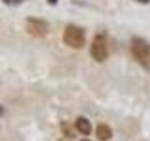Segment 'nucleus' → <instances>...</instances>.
I'll return each instance as SVG.
<instances>
[{"label": "nucleus", "instance_id": "nucleus-4", "mask_svg": "<svg viewBox=\"0 0 150 141\" xmlns=\"http://www.w3.org/2000/svg\"><path fill=\"white\" fill-rule=\"evenodd\" d=\"M26 32L34 38H45L49 34V23L43 21V19H38V17H28L25 21Z\"/></svg>", "mask_w": 150, "mask_h": 141}, {"label": "nucleus", "instance_id": "nucleus-11", "mask_svg": "<svg viewBox=\"0 0 150 141\" xmlns=\"http://www.w3.org/2000/svg\"><path fill=\"white\" fill-rule=\"evenodd\" d=\"M2 113H4V107H0V115H2Z\"/></svg>", "mask_w": 150, "mask_h": 141}, {"label": "nucleus", "instance_id": "nucleus-6", "mask_svg": "<svg viewBox=\"0 0 150 141\" xmlns=\"http://www.w3.org/2000/svg\"><path fill=\"white\" fill-rule=\"evenodd\" d=\"M96 135H98V139L100 141H109L112 137V128L109 124H100L96 128Z\"/></svg>", "mask_w": 150, "mask_h": 141}, {"label": "nucleus", "instance_id": "nucleus-10", "mask_svg": "<svg viewBox=\"0 0 150 141\" xmlns=\"http://www.w3.org/2000/svg\"><path fill=\"white\" fill-rule=\"evenodd\" d=\"M47 2H49L51 6H56V4H58V0H47Z\"/></svg>", "mask_w": 150, "mask_h": 141}, {"label": "nucleus", "instance_id": "nucleus-9", "mask_svg": "<svg viewBox=\"0 0 150 141\" xmlns=\"http://www.w3.org/2000/svg\"><path fill=\"white\" fill-rule=\"evenodd\" d=\"M137 4H150V0H135Z\"/></svg>", "mask_w": 150, "mask_h": 141}, {"label": "nucleus", "instance_id": "nucleus-2", "mask_svg": "<svg viewBox=\"0 0 150 141\" xmlns=\"http://www.w3.org/2000/svg\"><path fill=\"white\" fill-rule=\"evenodd\" d=\"M62 40L64 43L71 49H83L84 43H86V32H84L83 26H77V25H68L62 34Z\"/></svg>", "mask_w": 150, "mask_h": 141}, {"label": "nucleus", "instance_id": "nucleus-12", "mask_svg": "<svg viewBox=\"0 0 150 141\" xmlns=\"http://www.w3.org/2000/svg\"><path fill=\"white\" fill-rule=\"evenodd\" d=\"M81 141H90V139H81Z\"/></svg>", "mask_w": 150, "mask_h": 141}, {"label": "nucleus", "instance_id": "nucleus-8", "mask_svg": "<svg viewBox=\"0 0 150 141\" xmlns=\"http://www.w3.org/2000/svg\"><path fill=\"white\" fill-rule=\"evenodd\" d=\"M6 6H19V4H23L25 0H2Z\"/></svg>", "mask_w": 150, "mask_h": 141}, {"label": "nucleus", "instance_id": "nucleus-5", "mask_svg": "<svg viewBox=\"0 0 150 141\" xmlns=\"http://www.w3.org/2000/svg\"><path fill=\"white\" fill-rule=\"evenodd\" d=\"M73 124H75V132H79L81 135H90L92 124H90V120H88L86 117H77V119L73 120Z\"/></svg>", "mask_w": 150, "mask_h": 141}, {"label": "nucleus", "instance_id": "nucleus-7", "mask_svg": "<svg viewBox=\"0 0 150 141\" xmlns=\"http://www.w3.org/2000/svg\"><path fill=\"white\" fill-rule=\"evenodd\" d=\"M60 128H62V132H64L66 137H73V135H75V132L71 130V126H69L68 122H62V124H60Z\"/></svg>", "mask_w": 150, "mask_h": 141}, {"label": "nucleus", "instance_id": "nucleus-1", "mask_svg": "<svg viewBox=\"0 0 150 141\" xmlns=\"http://www.w3.org/2000/svg\"><path fill=\"white\" fill-rule=\"evenodd\" d=\"M129 51L139 66H143L144 70H150V43L144 38H133L129 43Z\"/></svg>", "mask_w": 150, "mask_h": 141}, {"label": "nucleus", "instance_id": "nucleus-3", "mask_svg": "<svg viewBox=\"0 0 150 141\" xmlns=\"http://www.w3.org/2000/svg\"><path fill=\"white\" fill-rule=\"evenodd\" d=\"M90 56L96 62H105L107 60V56H109V41H107L105 34H96L92 38Z\"/></svg>", "mask_w": 150, "mask_h": 141}]
</instances>
